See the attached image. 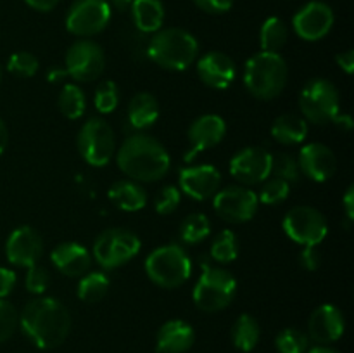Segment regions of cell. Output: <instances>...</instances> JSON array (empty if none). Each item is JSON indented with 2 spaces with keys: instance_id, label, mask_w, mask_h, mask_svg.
<instances>
[{
  "instance_id": "1",
  "label": "cell",
  "mask_w": 354,
  "mask_h": 353,
  "mask_svg": "<svg viewBox=\"0 0 354 353\" xmlns=\"http://www.w3.org/2000/svg\"><path fill=\"white\" fill-rule=\"evenodd\" d=\"M19 325L26 338L41 350H54L71 331V315L55 298H35L24 305Z\"/></svg>"
},
{
  "instance_id": "2",
  "label": "cell",
  "mask_w": 354,
  "mask_h": 353,
  "mask_svg": "<svg viewBox=\"0 0 354 353\" xmlns=\"http://www.w3.org/2000/svg\"><path fill=\"white\" fill-rule=\"evenodd\" d=\"M118 168L135 182H158L171 166V158L158 138L135 134L121 144L116 154Z\"/></svg>"
},
{
  "instance_id": "3",
  "label": "cell",
  "mask_w": 354,
  "mask_h": 353,
  "mask_svg": "<svg viewBox=\"0 0 354 353\" xmlns=\"http://www.w3.org/2000/svg\"><path fill=\"white\" fill-rule=\"evenodd\" d=\"M286 59L275 52H258L244 66V85L252 97L261 100L275 99L287 85Z\"/></svg>"
},
{
  "instance_id": "4",
  "label": "cell",
  "mask_w": 354,
  "mask_h": 353,
  "mask_svg": "<svg viewBox=\"0 0 354 353\" xmlns=\"http://www.w3.org/2000/svg\"><path fill=\"white\" fill-rule=\"evenodd\" d=\"M199 54L196 37L182 28H166L156 31L147 47V55L154 64L168 71H183Z\"/></svg>"
},
{
  "instance_id": "5",
  "label": "cell",
  "mask_w": 354,
  "mask_h": 353,
  "mask_svg": "<svg viewBox=\"0 0 354 353\" xmlns=\"http://www.w3.org/2000/svg\"><path fill=\"white\" fill-rule=\"evenodd\" d=\"M237 293V280L228 270L203 263V272L194 286V303L201 311L214 314L225 310L234 301Z\"/></svg>"
},
{
  "instance_id": "6",
  "label": "cell",
  "mask_w": 354,
  "mask_h": 353,
  "mask_svg": "<svg viewBox=\"0 0 354 353\" xmlns=\"http://www.w3.org/2000/svg\"><path fill=\"white\" fill-rule=\"evenodd\" d=\"M145 272L154 284L165 289H173L189 280L192 262L185 249L178 244L156 248L145 260Z\"/></svg>"
},
{
  "instance_id": "7",
  "label": "cell",
  "mask_w": 354,
  "mask_h": 353,
  "mask_svg": "<svg viewBox=\"0 0 354 353\" xmlns=\"http://www.w3.org/2000/svg\"><path fill=\"white\" fill-rule=\"evenodd\" d=\"M339 92L332 82L325 78H313L303 87L299 93V107L303 118L310 123H330L339 114Z\"/></svg>"
},
{
  "instance_id": "8",
  "label": "cell",
  "mask_w": 354,
  "mask_h": 353,
  "mask_svg": "<svg viewBox=\"0 0 354 353\" xmlns=\"http://www.w3.org/2000/svg\"><path fill=\"white\" fill-rule=\"evenodd\" d=\"M140 248L142 242L137 234L127 228H109L95 239L93 258L102 269L113 270L135 258Z\"/></svg>"
},
{
  "instance_id": "9",
  "label": "cell",
  "mask_w": 354,
  "mask_h": 353,
  "mask_svg": "<svg viewBox=\"0 0 354 353\" xmlns=\"http://www.w3.org/2000/svg\"><path fill=\"white\" fill-rule=\"evenodd\" d=\"M78 151L90 166H106L116 152V137L102 118H90L78 134Z\"/></svg>"
},
{
  "instance_id": "10",
  "label": "cell",
  "mask_w": 354,
  "mask_h": 353,
  "mask_svg": "<svg viewBox=\"0 0 354 353\" xmlns=\"http://www.w3.org/2000/svg\"><path fill=\"white\" fill-rule=\"evenodd\" d=\"M287 237L301 246H318L328 234L324 215L313 206H296L287 211L282 221Z\"/></svg>"
},
{
  "instance_id": "11",
  "label": "cell",
  "mask_w": 354,
  "mask_h": 353,
  "mask_svg": "<svg viewBox=\"0 0 354 353\" xmlns=\"http://www.w3.org/2000/svg\"><path fill=\"white\" fill-rule=\"evenodd\" d=\"M111 12L107 0H75L66 14V30L75 37H93L106 30Z\"/></svg>"
},
{
  "instance_id": "12",
  "label": "cell",
  "mask_w": 354,
  "mask_h": 353,
  "mask_svg": "<svg viewBox=\"0 0 354 353\" xmlns=\"http://www.w3.org/2000/svg\"><path fill=\"white\" fill-rule=\"evenodd\" d=\"M106 68L102 47L93 40H76L66 52V73L76 82H93Z\"/></svg>"
},
{
  "instance_id": "13",
  "label": "cell",
  "mask_w": 354,
  "mask_h": 353,
  "mask_svg": "<svg viewBox=\"0 0 354 353\" xmlns=\"http://www.w3.org/2000/svg\"><path fill=\"white\" fill-rule=\"evenodd\" d=\"M259 206L258 194L245 185H230L213 196L216 215L230 224H244L256 215Z\"/></svg>"
},
{
  "instance_id": "14",
  "label": "cell",
  "mask_w": 354,
  "mask_h": 353,
  "mask_svg": "<svg viewBox=\"0 0 354 353\" xmlns=\"http://www.w3.org/2000/svg\"><path fill=\"white\" fill-rule=\"evenodd\" d=\"M273 156L263 147H244L230 159V175L242 185H256L272 175Z\"/></svg>"
},
{
  "instance_id": "15",
  "label": "cell",
  "mask_w": 354,
  "mask_h": 353,
  "mask_svg": "<svg viewBox=\"0 0 354 353\" xmlns=\"http://www.w3.org/2000/svg\"><path fill=\"white\" fill-rule=\"evenodd\" d=\"M334 10L328 3L313 0L301 7L292 17V28L299 38L306 42H318L330 33L334 26Z\"/></svg>"
},
{
  "instance_id": "16",
  "label": "cell",
  "mask_w": 354,
  "mask_h": 353,
  "mask_svg": "<svg viewBox=\"0 0 354 353\" xmlns=\"http://www.w3.org/2000/svg\"><path fill=\"white\" fill-rule=\"evenodd\" d=\"M44 253V241L40 234L30 225H21L14 228L6 242V256L12 265L30 266L37 265Z\"/></svg>"
},
{
  "instance_id": "17",
  "label": "cell",
  "mask_w": 354,
  "mask_h": 353,
  "mask_svg": "<svg viewBox=\"0 0 354 353\" xmlns=\"http://www.w3.org/2000/svg\"><path fill=\"white\" fill-rule=\"evenodd\" d=\"M180 190L196 201H206L218 192L221 173L213 165H194L180 170Z\"/></svg>"
},
{
  "instance_id": "18",
  "label": "cell",
  "mask_w": 354,
  "mask_h": 353,
  "mask_svg": "<svg viewBox=\"0 0 354 353\" xmlns=\"http://www.w3.org/2000/svg\"><path fill=\"white\" fill-rule=\"evenodd\" d=\"M297 166L301 175L308 176L313 182H327L337 170V159L328 145L311 142L299 151Z\"/></svg>"
},
{
  "instance_id": "19",
  "label": "cell",
  "mask_w": 354,
  "mask_h": 353,
  "mask_svg": "<svg viewBox=\"0 0 354 353\" xmlns=\"http://www.w3.org/2000/svg\"><path fill=\"white\" fill-rule=\"evenodd\" d=\"M196 68L201 82L214 90L228 89L237 76V66L234 59L221 51L206 52L197 61Z\"/></svg>"
},
{
  "instance_id": "20",
  "label": "cell",
  "mask_w": 354,
  "mask_h": 353,
  "mask_svg": "<svg viewBox=\"0 0 354 353\" xmlns=\"http://www.w3.org/2000/svg\"><path fill=\"white\" fill-rule=\"evenodd\" d=\"M346 329V320L342 311L335 305H320L311 314L308 320V338L322 346H327L342 338Z\"/></svg>"
},
{
  "instance_id": "21",
  "label": "cell",
  "mask_w": 354,
  "mask_h": 353,
  "mask_svg": "<svg viewBox=\"0 0 354 353\" xmlns=\"http://www.w3.org/2000/svg\"><path fill=\"white\" fill-rule=\"evenodd\" d=\"M225 134H227V123L218 114H203V116L196 118L189 127V132H187L190 152L185 156V159L190 161L199 152L218 145L225 138Z\"/></svg>"
},
{
  "instance_id": "22",
  "label": "cell",
  "mask_w": 354,
  "mask_h": 353,
  "mask_svg": "<svg viewBox=\"0 0 354 353\" xmlns=\"http://www.w3.org/2000/svg\"><path fill=\"white\" fill-rule=\"evenodd\" d=\"M196 332L189 322L182 318H171L159 327L156 336V352L158 353H185L192 348Z\"/></svg>"
},
{
  "instance_id": "23",
  "label": "cell",
  "mask_w": 354,
  "mask_h": 353,
  "mask_svg": "<svg viewBox=\"0 0 354 353\" xmlns=\"http://www.w3.org/2000/svg\"><path fill=\"white\" fill-rule=\"evenodd\" d=\"M55 269L68 277H82L92 265V255L80 242H61L50 253Z\"/></svg>"
},
{
  "instance_id": "24",
  "label": "cell",
  "mask_w": 354,
  "mask_h": 353,
  "mask_svg": "<svg viewBox=\"0 0 354 353\" xmlns=\"http://www.w3.org/2000/svg\"><path fill=\"white\" fill-rule=\"evenodd\" d=\"M107 194H109V199L120 210L128 211V213L144 210L145 204H147V192L135 180H118L111 185Z\"/></svg>"
},
{
  "instance_id": "25",
  "label": "cell",
  "mask_w": 354,
  "mask_h": 353,
  "mask_svg": "<svg viewBox=\"0 0 354 353\" xmlns=\"http://www.w3.org/2000/svg\"><path fill=\"white\" fill-rule=\"evenodd\" d=\"M131 17L142 33H152L159 31L165 23V6L161 0H133L130 6Z\"/></svg>"
},
{
  "instance_id": "26",
  "label": "cell",
  "mask_w": 354,
  "mask_h": 353,
  "mask_svg": "<svg viewBox=\"0 0 354 353\" xmlns=\"http://www.w3.org/2000/svg\"><path fill=\"white\" fill-rule=\"evenodd\" d=\"M159 118V102L152 93L138 92L128 104V121L135 130L152 127Z\"/></svg>"
},
{
  "instance_id": "27",
  "label": "cell",
  "mask_w": 354,
  "mask_h": 353,
  "mask_svg": "<svg viewBox=\"0 0 354 353\" xmlns=\"http://www.w3.org/2000/svg\"><path fill=\"white\" fill-rule=\"evenodd\" d=\"M308 121L303 116L294 113L280 114L272 125V137L279 144L297 145L306 138Z\"/></svg>"
},
{
  "instance_id": "28",
  "label": "cell",
  "mask_w": 354,
  "mask_h": 353,
  "mask_svg": "<svg viewBox=\"0 0 354 353\" xmlns=\"http://www.w3.org/2000/svg\"><path fill=\"white\" fill-rule=\"evenodd\" d=\"M259 336H261V329H259L258 320L249 314L239 315V318L232 325V343L235 348L244 353L252 352L256 348V345L259 343Z\"/></svg>"
},
{
  "instance_id": "29",
  "label": "cell",
  "mask_w": 354,
  "mask_h": 353,
  "mask_svg": "<svg viewBox=\"0 0 354 353\" xmlns=\"http://www.w3.org/2000/svg\"><path fill=\"white\" fill-rule=\"evenodd\" d=\"M287 38H289V30H287V24L280 17L272 16L268 19H265V23L261 24V30H259V45H261L263 52H275V54H280V51L286 47Z\"/></svg>"
},
{
  "instance_id": "30",
  "label": "cell",
  "mask_w": 354,
  "mask_h": 353,
  "mask_svg": "<svg viewBox=\"0 0 354 353\" xmlns=\"http://www.w3.org/2000/svg\"><path fill=\"white\" fill-rule=\"evenodd\" d=\"M107 291H109V277L100 270L83 273L76 287V294L85 303H97L106 296Z\"/></svg>"
},
{
  "instance_id": "31",
  "label": "cell",
  "mask_w": 354,
  "mask_h": 353,
  "mask_svg": "<svg viewBox=\"0 0 354 353\" xmlns=\"http://www.w3.org/2000/svg\"><path fill=\"white\" fill-rule=\"evenodd\" d=\"M59 111L68 120H80L85 114L86 97L76 83H66L59 93Z\"/></svg>"
},
{
  "instance_id": "32",
  "label": "cell",
  "mask_w": 354,
  "mask_h": 353,
  "mask_svg": "<svg viewBox=\"0 0 354 353\" xmlns=\"http://www.w3.org/2000/svg\"><path fill=\"white\" fill-rule=\"evenodd\" d=\"M211 234V221L204 213H192L180 225V239L185 244H199Z\"/></svg>"
},
{
  "instance_id": "33",
  "label": "cell",
  "mask_w": 354,
  "mask_h": 353,
  "mask_svg": "<svg viewBox=\"0 0 354 353\" xmlns=\"http://www.w3.org/2000/svg\"><path fill=\"white\" fill-rule=\"evenodd\" d=\"M209 256L216 263H232L239 256L237 235L232 230H221L211 244Z\"/></svg>"
},
{
  "instance_id": "34",
  "label": "cell",
  "mask_w": 354,
  "mask_h": 353,
  "mask_svg": "<svg viewBox=\"0 0 354 353\" xmlns=\"http://www.w3.org/2000/svg\"><path fill=\"white\" fill-rule=\"evenodd\" d=\"M275 346L279 353H306L310 350V338L299 329L287 327L277 334Z\"/></svg>"
},
{
  "instance_id": "35",
  "label": "cell",
  "mask_w": 354,
  "mask_h": 353,
  "mask_svg": "<svg viewBox=\"0 0 354 353\" xmlns=\"http://www.w3.org/2000/svg\"><path fill=\"white\" fill-rule=\"evenodd\" d=\"M93 104L100 114H111L120 104V89L113 80H104L99 83L93 96Z\"/></svg>"
},
{
  "instance_id": "36",
  "label": "cell",
  "mask_w": 354,
  "mask_h": 353,
  "mask_svg": "<svg viewBox=\"0 0 354 353\" xmlns=\"http://www.w3.org/2000/svg\"><path fill=\"white\" fill-rule=\"evenodd\" d=\"M38 66H40V62H38L37 55L26 51L14 52L7 61L9 73H12L17 78H31V76L37 75Z\"/></svg>"
},
{
  "instance_id": "37",
  "label": "cell",
  "mask_w": 354,
  "mask_h": 353,
  "mask_svg": "<svg viewBox=\"0 0 354 353\" xmlns=\"http://www.w3.org/2000/svg\"><path fill=\"white\" fill-rule=\"evenodd\" d=\"M290 194V183H287L286 180L282 179H266L265 185L259 190V197L263 204H268V206H275V204L282 203L289 197Z\"/></svg>"
},
{
  "instance_id": "38",
  "label": "cell",
  "mask_w": 354,
  "mask_h": 353,
  "mask_svg": "<svg viewBox=\"0 0 354 353\" xmlns=\"http://www.w3.org/2000/svg\"><path fill=\"white\" fill-rule=\"evenodd\" d=\"M272 172L275 173L277 179L286 180L287 183H297L299 182V166H297V159H294L290 154H279L273 158Z\"/></svg>"
},
{
  "instance_id": "39",
  "label": "cell",
  "mask_w": 354,
  "mask_h": 353,
  "mask_svg": "<svg viewBox=\"0 0 354 353\" xmlns=\"http://www.w3.org/2000/svg\"><path fill=\"white\" fill-rule=\"evenodd\" d=\"M17 325H19V314L16 307L0 298V343L12 338Z\"/></svg>"
},
{
  "instance_id": "40",
  "label": "cell",
  "mask_w": 354,
  "mask_h": 353,
  "mask_svg": "<svg viewBox=\"0 0 354 353\" xmlns=\"http://www.w3.org/2000/svg\"><path fill=\"white\" fill-rule=\"evenodd\" d=\"M26 289L33 294H44L47 291L48 284H50V273L45 266L41 265H33L28 269L26 273Z\"/></svg>"
},
{
  "instance_id": "41",
  "label": "cell",
  "mask_w": 354,
  "mask_h": 353,
  "mask_svg": "<svg viewBox=\"0 0 354 353\" xmlns=\"http://www.w3.org/2000/svg\"><path fill=\"white\" fill-rule=\"evenodd\" d=\"M180 201H182V192L178 187L166 185L159 192L158 199H156V211L159 215H171L173 211L178 208Z\"/></svg>"
},
{
  "instance_id": "42",
  "label": "cell",
  "mask_w": 354,
  "mask_h": 353,
  "mask_svg": "<svg viewBox=\"0 0 354 353\" xmlns=\"http://www.w3.org/2000/svg\"><path fill=\"white\" fill-rule=\"evenodd\" d=\"M194 3L207 14H225L234 7V0H194Z\"/></svg>"
},
{
  "instance_id": "43",
  "label": "cell",
  "mask_w": 354,
  "mask_h": 353,
  "mask_svg": "<svg viewBox=\"0 0 354 353\" xmlns=\"http://www.w3.org/2000/svg\"><path fill=\"white\" fill-rule=\"evenodd\" d=\"M320 253H318L317 246H304V249L299 255V263L304 270H317L320 266Z\"/></svg>"
},
{
  "instance_id": "44",
  "label": "cell",
  "mask_w": 354,
  "mask_h": 353,
  "mask_svg": "<svg viewBox=\"0 0 354 353\" xmlns=\"http://www.w3.org/2000/svg\"><path fill=\"white\" fill-rule=\"evenodd\" d=\"M16 282V272H12L10 269H6V266H0V298H2V300H6V298L12 293Z\"/></svg>"
},
{
  "instance_id": "45",
  "label": "cell",
  "mask_w": 354,
  "mask_h": 353,
  "mask_svg": "<svg viewBox=\"0 0 354 353\" xmlns=\"http://www.w3.org/2000/svg\"><path fill=\"white\" fill-rule=\"evenodd\" d=\"M335 62H337V66L342 69V71H346L348 75H351V73L354 71V52L351 51V48L346 52H341V54L335 55Z\"/></svg>"
},
{
  "instance_id": "46",
  "label": "cell",
  "mask_w": 354,
  "mask_h": 353,
  "mask_svg": "<svg viewBox=\"0 0 354 353\" xmlns=\"http://www.w3.org/2000/svg\"><path fill=\"white\" fill-rule=\"evenodd\" d=\"M342 204H344L346 218L349 221L354 220V187L349 185L348 190H346L344 197H342Z\"/></svg>"
},
{
  "instance_id": "47",
  "label": "cell",
  "mask_w": 354,
  "mask_h": 353,
  "mask_svg": "<svg viewBox=\"0 0 354 353\" xmlns=\"http://www.w3.org/2000/svg\"><path fill=\"white\" fill-rule=\"evenodd\" d=\"M31 9L40 10V12H48V10L54 9L61 0H24Z\"/></svg>"
},
{
  "instance_id": "48",
  "label": "cell",
  "mask_w": 354,
  "mask_h": 353,
  "mask_svg": "<svg viewBox=\"0 0 354 353\" xmlns=\"http://www.w3.org/2000/svg\"><path fill=\"white\" fill-rule=\"evenodd\" d=\"M332 121L335 123V127L341 128V130H346V132L353 130V127H354L353 118L349 116V114H337V116H335Z\"/></svg>"
},
{
  "instance_id": "49",
  "label": "cell",
  "mask_w": 354,
  "mask_h": 353,
  "mask_svg": "<svg viewBox=\"0 0 354 353\" xmlns=\"http://www.w3.org/2000/svg\"><path fill=\"white\" fill-rule=\"evenodd\" d=\"M131 2H133V0H107V3L111 6V9H116V10H120V12H124V10L130 9Z\"/></svg>"
},
{
  "instance_id": "50",
  "label": "cell",
  "mask_w": 354,
  "mask_h": 353,
  "mask_svg": "<svg viewBox=\"0 0 354 353\" xmlns=\"http://www.w3.org/2000/svg\"><path fill=\"white\" fill-rule=\"evenodd\" d=\"M7 142H9V132H7L6 123H3V121L0 120V154H2V152L6 151Z\"/></svg>"
},
{
  "instance_id": "51",
  "label": "cell",
  "mask_w": 354,
  "mask_h": 353,
  "mask_svg": "<svg viewBox=\"0 0 354 353\" xmlns=\"http://www.w3.org/2000/svg\"><path fill=\"white\" fill-rule=\"evenodd\" d=\"M64 76H68L66 69H50L47 78H48V82H59V80H62Z\"/></svg>"
},
{
  "instance_id": "52",
  "label": "cell",
  "mask_w": 354,
  "mask_h": 353,
  "mask_svg": "<svg viewBox=\"0 0 354 353\" xmlns=\"http://www.w3.org/2000/svg\"><path fill=\"white\" fill-rule=\"evenodd\" d=\"M306 353H339V352H337V350H334V348H328V346L318 345V346H313V348L308 350Z\"/></svg>"
},
{
  "instance_id": "53",
  "label": "cell",
  "mask_w": 354,
  "mask_h": 353,
  "mask_svg": "<svg viewBox=\"0 0 354 353\" xmlns=\"http://www.w3.org/2000/svg\"><path fill=\"white\" fill-rule=\"evenodd\" d=\"M0 76H2V71H0Z\"/></svg>"
}]
</instances>
